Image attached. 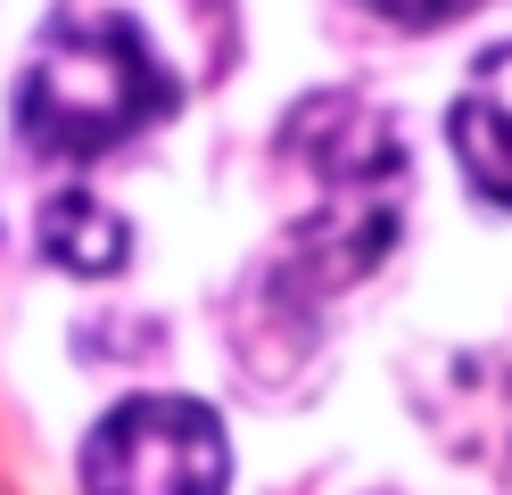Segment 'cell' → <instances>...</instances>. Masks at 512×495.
Listing matches in <instances>:
<instances>
[{
    "mask_svg": "<svg viewBox=\"0 0 512 495\" xmlns=\"http://www.w3.org/2000/svg\"><path fill=\"white\" fill-rule=\"evenodd\" d=\"M281 157L306 182V207L290 223L281 256L256 273L248 306H240V363L248 380H273V363H290L314 347L323 306L347 297L405 231V198H413V165L397 124L364 108L356 91H314L281 124Z\"/></svg>",
    "mask_w": 512,
    "mask_h": 495,
    "instance_id": "1",
    "label": "cell"
},
{
    "mask_svg": "<svg viewBox=\"0 0 512 495\" xmlns=\"http://www.w3.org/2000/svg\"><path fill=\"white\" fill-rule=\"evenodd\" d=\"M174 116V75L124 17H58L17 83V141L50 165H91Z\"/></svg>",
    "mask_w": 512,
    "mask_h": 495,
    "instance_id": "2",
    "label": "cell"
},
{
    "mask_svg": "<svg viewBox=\"0 0 512 495\" xmlns=\"http://www.w3.org/2000/svg\"><path fill=\"white\" fill-rule=\"evenodd\" d=\"M232 446L199 396H133L83 446V495H223Z\"/></svg>",
    "mask_w": 512,
    "mask_h": 495,
    "instance_id": "3",
    "label": "cell"
},
{
    "mask_svg": "<svg viewBox=\"0 0 512 495\" xmlns=\"http://www.w3.org/2000/svg\"><path fill=\"white\" fill-rule=\"evenodd\" d=\"M455 157H463V182L488 198V207H512V42H496L488 58L471 66V83L455 99Z\"/></svg>",
    "mask_w": 512,
    "mask_h": 495,
    "instance_id": "4",
    "label": "cell"
},
{
    "mask_svg": "<svg viewBox=\"0 0 512 495\" xmlns=\"http://www.w3.org/2000/svg\"><path fill=\"white\" fill-rule=\"evenodd\" d=\"M42 248L58 264H75V273H116L124 256H133V240H124V223L108 207H91V198H58V207L42 215Z\"/></svg>",
    "mask_w": 512,
    "mask_h": 495,
    "instance_id": "5",
    "label": "cell"
},
{
    "mask_svg": "<svg viewBox=\"0 0 512 495\" xmlns=\"http://www.w3.org/2000/svg\"><path fill=\"white\" fill-rule=\"evenodd\" d=\"M364 9L380 25H405V33H438V25H455V17H479L488 0H364Z\"/></svg>",
    "mask_w": 512,
    "mask_h": 495,
    "instance_id": "6",
    "label": "cell"
}]
</instances>
